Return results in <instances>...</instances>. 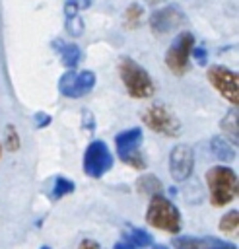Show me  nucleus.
Here are the masks:
<instances>
[{
  "label": "nucleus",
  "mask_w": 239,
  "mask_h": 249,
  "mask_svg": "<svg viewBox=\"0 0 239 249\" xmlns=\"http://www.w3.org/2000/svg\"><path fill=\"white\" fill-rule=\"evenodd\" d=\"M136 189L148 196H154V195H159L161 193V181L155 177V175H144L138 179L136 183Z\"/></svg>",
  "instance_id": "2eb2a0df"
},
{
  "label": "nucleus",
  "mask_w": 239,
  "mask_h": 249,
  "mask_svg": "<svg viewBox=\"0 0 239 249\" xmlns=\"http://www.w3.org/2000/svg\"><path fill=\"white\" fill-rule=\"evenodd\" d=\"M41 249H51V247H47V245H45V247H41Z\"/></svg>",
  "instance_id": "2f4dec72"
},
{
  "label": "nucleus",
  "mask_w": 239,
  "mask_h": 249,
  "mask_svg": "<svg viewBox=\"0 0 239 249\" xmlns=\"http://www.w3.org/2000/svg\"><path fill=\"white\" fill-rule=\"evenodd\" d=\"M84 123H85V126H87L89 130L95 128V121H93V115H91L89 111H84Z\"/></svg>",
  "instance_id": "cd10ccee"
},
{
  "label": "nucleus",
  "mask_w": 239,
  "mask_h": 249,
  "mask_svg": "<svg viewBox=\"0 0 239 249\" xmlns=\"http://www.w3.org/2000/svg\"><path fill=\"white\" fill-rule=\"evenodd\" d=\"M212 206H225L237 196V173L227 165H214L206 171Z\"/></svg>",
  "instance_id": "f257e3e1"
},
{
  "label": "nucleus",
  "mask_w": 239,
  "mask_h": 249,
  "mask_svg": "<svg viewBox=\"0 0 239 249\" xmlns=\"http://www.w3.org/2000/svg\"><path fill=\"white\" fill-rule=\"evenodd\" d=\"M194 58H196L198 64H206V49L204 47H198L194 51Z\"/></svg>",
  "instance_id": "bb28decb"
},
{
  "label": "nucleus",
  "mask_w": 239,
  "mask_h": 249,
  "mask_svg": "<svg viewBox=\"0 0 239 249\" xmlns=\"http://www.w3.org/2000/svg\"><path fill=\"white\" fill-rule=\"evenodd\" d=\"M192 47H194V37L188 31H183L173 39L171 47L165 53V64L175 76L185 74L187 64H188V56L192 53Z\"/></svg>",
  "instance_id": "423d86ee"
},
{
  "label": "nucleus",
  "mask_w": 239,
  "mask_h": 249,
  "mask_svg": "<svg viewBox=\"0 0 239 249\" xmlns=\"http://www.w3.org/2000/svg\"><path fill=\"white\" fill-rule=\"evenodd\" d=\"M146 222L161 231L177 233L181 230V214L177 206L163 195H154L146 210Z\"/></svg>",
  "instance_id": "7ed1b4c3"
},
{
  "label": "nucleus",
  "mask_w": 239,
  "mask_h": 249,
  "mask_svg": "<svg viewBox=\"0 0 239 249\" xmlns=\"http://www.w3.org/2000/svg\"><path fill=\"white\" fill-rule=\"evenodd\" d=\"M173 247L175 249H208L204 239H196L190 235H181L173 239Z\"/></svg>",
  "instance_id": "a211bd4d"
},
{
  "label": "nucleus",
  "mask_w": 239,
  "mask_h": 249,
  "mask_svg": "<svg viewBox=\"0 0 239 249\" xmlns=\"http://www.w3.org/2000/svg\"><path fill=\"white\" fill-rule=\"evenodd\" d=\"M210 146H212V154H214L220 161H231V160L235 158L233 146H231L225 138H222V136H214V138L210 140Z\"/></svg>",
  "instance_id": "ddd939ff"
},
{
  "label": "nucleus",
  "mask_w": 239,
  "mask_h": 249,
  "mask_svg": "<svg viewBox=\"0 0 239 249\" xmlns=\"http://www.w3.org/2000/svg\"><path fill=\"white\" fill-rule=\"evenodd\" d=\"M142 121L148 128L154 132H159L163 136H179L181 134V123L179 119L161 103H152L144 109Z\"/></svg>",
  "instance_id": "39448f33"
},
{
  "label": "nucleus",
  "mask_w": 239,
  "mask_h": 249,
  "mask_svg": "<svg viewBox=\"0 0 239 249\" xmlns=\"http://www.w3.org/2000/svg\"><path fill=\"white\" fill-rule=\"evenodd\" d=\"M95 86V74L91 70H84L76 74L74 70H66L64 76L58 80V89L66 97H84L87 95Z\"/></svg>",
  "instance_id": "1a4fd4ad"
},
{
  "label": "nucleus",
  "mask_w": 239,
  "mask_h": 249,
  "mask_svg": "<svg viewBox=\"0 0 239 249\" xmlns=\"http://www.w3.org/2000/svg\"><path fill=\"white\" fill-rule=\"evenodd\" d=\"M192 167H194L192 148L187 146V144H177L169 154V173H171V177L177 183L187 181L192 173Z\"/></svg>",
  "instance_id": "9b49d317"
},
{
  "label": "nucleus",
  "mask_w": 239,
  "mask_h": 249,
  "mask_svg": "<svg viewBox=\"0 0 239 249\" xmlns=\"http://www.w3.org/2000/svg\"><path fill=\"white\" fill-rule=\"evenodd\" d=\"M74 189H76V185L68 177H56L54 183H52V189H51V198L52 200H58V198L74 193Z\"/></svg>",
  "instance_id": "dca6fc26"
},
{
  "label": "nucleus",
  "mask_w": 239,
  "mask_h": 249,
  "mask_svg": "<svg viewBox=\"0 0 239 249\" xmlns=\"http://www.w3.org/2000/svg\"><path fill=\"white\" fill-rule=\"evenodd\" d=\"M66 31H68L72 37L82 35V31H84V21H82L80 14H76V16H66Z\"/></svg>",
  "instance_id": "4be33fe9"
},
{
  "label": "nucleus",
  "mask_w": 239,
  "mask_h": 249,
  "mask_svg": "<svg viewBox=\"0 0 239 249\" xmlns=\"http://www.w3.org/2000/svg\"><path fill=\"white\" fill-rule=\"evenodd\" d=\"M49 124H51V115H47V113H37L35 115V126L37 128H45Z\"/></svg>",
  "instance_id": "b1692460"
},
{
  "label": "nucleus",
  "mask_w": 239,
  "mask_h": 249,
  "mask_svg": "<svg viewBox=\"0 0 239 249\" xmlns=\"http://www.w3.org/2000/svg\"><path fill=\"white\" fill-rule=\"evenodd\" d=\"M154 249H169V247H165V245H154Z\"/></svg>",
  "instance_id": "7c9ffc66"
},
{
  "label": "nucleus",
  "mask_w": 239,
  "mask_h": 249,
  "mask_svg": "<svg viewBox=\"0 0 239 249\" xmlns=\"http://www.w3.org/2000/svg\"><path fill=\"white\" fill-rule=\"evenodd\" d=\"M54 45L60 49V60H62V64H64L68 70H72V68H76V66L80 64V60H82V51H80V47H78L76 43H64V45L54 43Z\"/></svg>",
  "instance_id": "f8f14e48"
},
{
  "label": "nucleus",
  "mask_w": 239,
  "mask_h": 249,
  "mask_svg": "<svg viewBox=\"0 0 239 249\" xmlns=\"http://www.w3.org/2000/svg\"><path fill=\"white\" fill-rule=\"evenodd\" d=\"M142 14H144L142 6L136 4V2H132V4L124 10V23H126V27H128V29L138 27V25H140V18H142Z\"/></svg>",
  "instance_id": "f3484780"
},
{
  "label": "nucleus",
  "mask_w": 239,
  "mask_h": 249,
  "mask_svg": "<svg viewBox=\"0 0 239 249\" xmlns=\"http://www.w3.org/2000/svg\"><path fill=\"white\" fill-rule=\"evenodd\" d=\"M19 134H17V130H16V126L14 124H8L6 126V132H4V146L10 150V152H16V150H19Z\"/></svg>",
  "instance_id": "aec40b11"
},
{
  "label": "nucleus",
  "mask_w": 239,
  "mask_h": 249,
  "mask_svg": "<svg viewBox=\"0 0 239 249\" xmlns=\"http://www.w3.org/2000/svg\"><path fill=\"white\" fill-rule=\"evenodd\" d=\"M222 130L227 132L229 136H233V144L237 142V113H227L225 119L222 121Z\"/></svg>",
  "instance_id": "412c9836"
},
{
  "label": "nucleus",
  "mask_w": 239,
  "mask_h": 249,
  "mask_svg": "<svg viewBox=\"0 0 239 249\" xmlns=\"http://www.w3.org/2000/svg\"><path fill=\"white\" fill-rule=\"evenodd\" d=\"M119 74L120 80L128 91L130 97L136 99H146L150 95H154V80L150 78V74L144 70V66H140L138 62H134L128 56H122L119 60Z\"/></svg>",
  "instance_id": "f03ea898"
},
{
  "label": "nucleus",
  "mask_w": 239,
  "mask_h": 249,
  "mask_svg": "<svg viewBox=\"0 0 239 249\" xmlns=\"http://www.w3.org/2000/svg\"><path fill=\"white\" fill-rule=\"evenodd\" d=\"M124 241L130 243L134 249L136 247H148L152 243V235L146 230H140V228H126Z\"/></svg>",
  "instance_id": "4468645a"
},
{
  "label": "nucleus",
  "mask_w": 239,
  "mask_h": 249,
  "mask_svg": "<svg viewBox=\"0 0 239 249\" xmlns=\"http://www.w3.org/2000/svg\"><path fill=\"white\" fill-rule=\"evenodd\" d=\"M115 249H134L130 243H126V241H120V243H117L115 245Z\"/></svg>",
  "instance_id": "c85d7f7f"
},
{
  "label": "nucleus",
  "mask_w": 239,
  "mask_h": 249,
  "mask_svg": "<svg viewBox=\"0 0 239 249\" xmlns=\"http://www.w3.org/2000/svg\"><path fill=\"white\" fill-rule=\"evenodd\" d=\"M206 247L208 249H235L233 243H227V241H222V239H216V237H206Z\"/></svg>",
  "instance_id": "5701e85b"
},
{
  "label": "nucleus",
  "mask_w": 239,
  "mask_h": 249,
  "mask_svg": "<svg viewBox=\"0 0 239 249\" xmlns=\"http://www.w3.org/2000/svg\"><path fill=\"white\" fill-rule=\"evenodd\" d=\"M183 23H185V14L181 12V8L177 4L154 10V14L150 16V27L157 35H165V33L181 27Z\"/></svg>",
  "instance_id": "9d476101"
},
{
  "label": "nucleus",
  "mask_w": 239,
  "mask_h": 249,
  "mask_svg": "<svg viewBox=\"0 0 239 249\" xmlns=\"http://www.w3.org/2000/svg\"><path fill=\"white\" fill-rule=\"evenodd\" d=\"M142 140H144V134L140 128H128V130H122L117 134L115 138V144H117V154L119 158L128 163L130 167L134 169H144L146 167V160L140 152V146H142Z\"/></svg>",
  "instance_id": "20e7f679"
},
{
  "label": "nucleus",
  "mask_w": 239,
  "mask_h": 249,
  "mask_svg": "<svg viewBox=\"0 0 239 249\" xmlns=\"http://www.w3.org/2000/svg\"><path fill=\"white\" fill-rule=\"evenodd\" d=\"M68 4H70V6H74V8L80 12V10H85V8H89L91 0H68Z\"/></svg>",
  "instance_id": "393cba45"
},
{
  "label": "nucleus",
  "mask_w": 239,
  "mask_h": 249,
  "mask_svg": "<svg viewBox=\"0 0 239 249\" xmlns=\"http://www.w3.org/2000/svg\"><path fill=\"white\" fill-rule=\"evenodd\" d=\"M208 82L214 86L216 91H220V95L223 99H227L231 105H237L239 101V78L237 72L229 70L227 66L216 64L208 68Z\"/></svg>",
  "instance_id": "0eeeda50"
},
{
  "label": "nucleus",
  "mask_w": 239,
  "mask_h": 249,
  "mask_svg": "<svg viewBox=\"0 0 239 249\" xmlns=\"http://www.w3.org/2000/svg\"><path fill=\"white\" fill-rule=\"evenodd\" d=\"M113 167V156L103 140H93L84 154V171L85 175L99 179Z\"/></svg>",
  "instance_id": "6e6552de"
},
{
  "label": "nucleus",
  "mask_w": 239,
  "mask_h": 249,
  "mask_svg": "<svg viewBox=\"0 0 239 249\" xmlns=\"http://www.w3.org/2000/svg\"><path fill=\"white\" fill-rule=\"evenodd\" d=\"M237 226H239V212L237 210H229L222 216L220 220V230L223 233H235L237 231Z\"/></svg>",
  "instance_id": "6ab92c4d"
},
{
  "label": "nucleus",
  "mask_w": 239,
  "mask_h": 249,
  "mask_svg": "<svg viewBox=\"0 0 239 249\" xmlns=\"http://www.w3.org/2000/svg\"><path fill=\"white\" fill-rule=\"evenodd\" d=\"M78 249H101V247H99V243L93 241V239H84V241H80Z\"/></svg>",
  "instance_id": "a878e982"
},
{
  "label": "nucleus",
  "mask_w": 239,
  "mask_h": 249,
  "mask_svg": "<svg viewBox=\"0 0 239 249\" xmlns=\"http://www.w3.org/2000/svg\"><path fill=\"white\" fill-rule=\"evenodd\" d=\"M146 2H148V4H152V6H155V4H159L161 0H146Z\"/></svg>",
  "instance_id": "c756f323"
}]
</instances>
